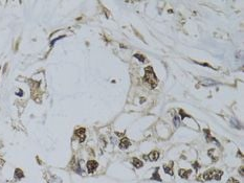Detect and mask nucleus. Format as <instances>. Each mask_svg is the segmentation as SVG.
I'll return each instance as SVG.
<instances>
[{
	"label": "nucleus",
	"mask_w": 244,
	"mask_h": 183,
	"mask_svg": "<svg viewBox=\"0 0 244 183\" xmlns=\"http://www.w3.org/2000/svg\"><path fill=\"white\" fill-rule=\"evenodd\" d=\"M130 145H131V142H130V140H129L128 138H123V139L120 140L119 144H118L119 148H121V150H126V148H128Z\"/></svg>",
	"instance_id": "20e7f679"
},
{
	"label": "nucleus",
	"mask_w": 244,
	"mask_h": 183,
	"mask_svg": "<svg viewBox=\"0 0 244 183\" xmlns=\"http://www.w3.org/2000/svg\"><path fill=\"white\" fill-rule=\"evenodd\" d=\"M191 173H192V170H183V169H179V171H178L179 176L181 178H184V179H186Z\"/></svg>",
	"instance_id": "1a4fd4ad"
},
{
	"label": "nucleus",
	"mask_w": 244,
	"mask_h": 183,
	"mask_svg": "<svg viewBox=\"0 0 244 183\" xmlns=\"http://www.w3.org/2000/svg\"><path fill=\"white\" fill-rule=\"evenodd\" d=\"M173 162H171L170 163V165H164L163 166V169H164V171L165 173H168L169 175H171V176H173L174 175V173H173Z\"/></svg>",
	"instance_id": "6e6552de"
},
{
	"label": "nucleus",
	"mask_w": 244,
	"mask_h": 183,
	"mask_svg": "<svg viewBox=\"0 0 244 183\" xmlns=\"http://www.w3.org/2000/svg\"><path fill=\"white\" fill-rule=\"evenodd\" d=\"M227 183H239V181L236 180L235 178H229V179L227 180Z\"/></svg>",
	"instance_id": "ddd939ff"
},
{
	"label": "nucleus",
	"mask_w": 244,
	"mask_h": 183,
	"mask_svg": "<svg viewBox=\"0 0 244 183\" xmlns=\"http://www.w3.org/2000/svg\"><path fill=\"white\" fill-rule=\"evenodd\" d=\"M132 163H133V165H134L136 168H140V167L143 165L142 161H141V160H139L138 158H133V160H132Z\"/></svg>",
	"instance_id": "0eeeda50"
},
{
	"label": "nucleus",
	"mask_w": 244,
	"mask_h": 183,
	"mask_svg": "<svg viewBox=\"0 0 244 183\" xmlns=\"http://www.w3.org/2000/svg\"><path fill=\"white\" fill-rule=\"evenodd\" d=\"M243 173H244V170H243V167L241 166L240 167V174H241V176H243Z\"/></svg>",
	"instance_id": "dca6fc26"
},
{
	"label": "nucleus",
	"mask_w": 244,
	"mask_h": 183,
	"mask_svg": "<svg viewBox=\"0 0 244 183\" xmlns=\"http://www.w3.org/2000/svg\"><path fill=\"white\" fill-rule=\"evenodd\" d=\"M23 177H24L23 171H22L21 169L17 168V169L15 170V178H17V179H21V178H23Z\"/></svg>",
	"instance_id": "9b49d317"
},
{
	"label": "nucleus",
	"mask_w": 244,
	"mask_h": 183,
	"mask_svg": "<svg viewBox=\"0 0 244 183\" xmlns=\"http://www.w3.org/2000/svg\"><path fill=\"white\" fill-rule=\"evenodd\" d=\"M151 180H156V181H158V182H161V178H160V176H159V174H158V168L155 170V173H154L153 176L151 177Z\"/></svg>",
	"instance_id": "9d476101"
},
{
	"label": "nucleus",
	"mask_w": 244,
	"mask_h": 183,
	"mask_svg": "<svg viewBox=\"0 0 244 183\" xmlns=\"http://www.w3.org/2000/svg\"><path fill=\"white\" fill-rule=\"evenodd\" d=\"M222 171L221 170H214V169H209V170H206L204 174H203V179L205 181H208V180H212V179H216V180H220L221 177H222Z\"/></svg>",
	"instance_id": "f03ea898"
},
{
	"label": "nucleus",
	"mask_w": 244,
	"mask_h": 183,
	"mask_svg": "<svg viewBox=\"0 0 244 183\" xmlns=\"http://www.w3.org/2000/svg\"><path fill=\"white\" fill-rule=\"evenodd\" d=\"M75 135L80 138V141L83 142L85 140V129L84 128H80L75 131Z\"/></svg>",
	"instance_id": "39448f33"
},
{
	"label": "nucleus",
	"mask_w": 244,
	"mask_h": 183,
	"mask_svg": "<svg viewBox=\"0 0 244 183\" xmlns=\"http://www.w3.org/2000/svg\"><path fill=\"white\" fill-rule=\"evenodd\" d=\"M97 166H98V164H97L96 161H94V160L88 161V162H87V169H88V173H89V174H92V173L97 168Z\"/></svg>",
	"instance_id": "7ed1b4c3"
},
{
	"label": "nucleus",
	"mask_w": 244,
	"mask_h": 183,
	"mask_svg": "<svg viewBox=\"0 0 244 183\" xmlns=\"http://www.w3.org/2000/svg\"><path fill=\"white\" fill-rule=\"evenodd\" d=\"M148 158H149V160H151V161H156V160L159 158V152H158V151H153V152H151V153L148 155Z\"/></svg>",
	"instance_id": "423d86ee"
},
{
	"label": "nucleus",
	"mask_w": 244,
	"mask_h": 183,
	"mask_svg": "<svg viewBox=\"0 0 244 183\" xmlns=\"http://www.w3.org/2000/svg\"><path fill=\"white\" fill-rule=\"evenodd\" d=\"M180 114H181V115H182V116H181V118H184V117H186V115H185V114H184V113H183V111H182V110H181V111H180Z\"/></svg>",
	"instance_id": "2eb2a0df"
},
{
	"label": "nucleus",
	"mask_w": 244,
	"mask_h": 183,
	"mask_svg": "<svg viewBox=\"0 0 244 183\" xmlns=\"http://www.w3.org/2000/svg\"><path fill=\"white\" fill-rule=\"evenodd\" d=\"M143 81H145L146 83H148L152 88H154V87L157 85L158 79H157L156 75L154 74L152 67H147V68L145 69V76H143Z\"/></svg>",
	"instance_id": "f257e3e1"
},
{
	"label": "nucleus",
	"mask_w": 244,
	"mask_h": 183,
	"mask_svg": "<svg viewBox=\"0 0 244 183\" xmlns=\"http://www.w3.org/2000/svg\"><path fill=\"white\" fill-rule=\"evenodd\" d=\"M134 56H136L140 62H145V56L143 55H141V54H138V53H136Z\"/></svg>",
	"instance_id": "f8f14e48"
},
{
	"label": "nucleus",
	"mask_w": 244,
	"mask_h": 183,
	"mask_svg": "<svg viewBox=\"0 0 244 183\" xmlns=\"http://www.w3.org/2000/svg\"><path fill=\"white\" fill-rule=\"evenodd\" d=\"M174 123H175V125H176V127H178V125H179V118H178V116H176V117L174 118Z\"/></svg>",
	"instance_id": "4468645a"
}]
</instances>
